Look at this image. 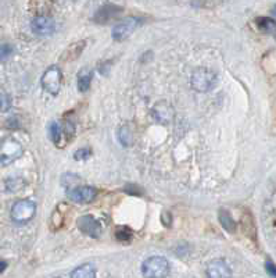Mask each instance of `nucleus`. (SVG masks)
I'll use <instances>...</instances> for the list:
<instances>
[{
	"instance_id": "aec40b11",
	"label": "nucleus",
	"mask_w": 276,
	"mask_h": 278,
	"mask_svg": "<svg viewBox=\"0 0 276 278\" xmlns=\"http://www.w3.org/2000/svg\"><path fill=\"white\" fill-rule=\"evenodd\" d=\"M21 187V178H10V180H7V182H6V189H7V192H17Z\"/></svg>"
},
{
	"instance_id": "5701e85b",
	"label": "nucleus",
	"mask_w": 276,
	"mask_h": 278,
	"mask_svg": "<svg viewBox=\"0 0 276 278\" xmlns=\"http://www.w3.org/2000/svg\"><path fill=\"white\" fill-rule=\"evenodd\" d=\"M91 155H92L91 149H88V148H82V149L75 152L74 157H75V160H86L88 157H91Z\"/></svg>"
},
{
	"instance_id": "a211bd4d",
	"label": "nucleus",
	"mask_w": 276,
	"mask_h": 278,
	"mask_svg": "<svg viewBox=\"0 0 276 278\" xmlns=\"http://www.w3.org/2000/svg\"><path fill=\"white\" fill-rule=\"evenodd\" d=\"M91 82H92V74L91 73H82L78 77V89L81 92H86L89 88H91Z\"/></svg>"
},
{
	"instance_id": "6ab92c4d",
	"label": "nucleus",
	"mask_w": 276,
	"mask_h": 278,
	"mask_svg": "<svg viewBox=\"0 0 276 278\" xmlns=\"http://www.w3.org/2000/svg\"><path fill=\"white\" fill-rule=\"evenodd\" d=\"M118 139H120V142H121V145H124V146H129V145L132 144V132H131V129H129L128 125L120 128Z\"/></svg>"
},
{
	"instance_id": "1a4fd4ad",
	"label": "nucleus",
	"mask_w": 276,
	"mask_h": 278,
	"mask_svg": "<svg viewBox=\"0 0 276 278\" xmlns=\"http://www.w3.org/2000/svg\"><path fill=\"white\" fill-rule=\"evenodd\" d=\"M78 228L82 234H85L92 238H97L101 234V225L100 223L92 217V216H82L78 219Z\"/></svg>"
},
{
	"instance_id": "a878e982",
	"label": "nucleus",
	"mask_w": 276,
	"mask_h": 278,
	"mask_svg": "<svg viewBox=\"0 0 276 278\" xmlns=\"http://www.w3.org/2000/svg\"><path fill=\"white\" fill-rule=\"evenodd\" d=\"M6 268H7V263H6V262H0V274L3 273Z\"/></svg>"
},
{
	"instance_id": "f3484780",
	"label": "nucleus",
	"mask_w": 276,
	"mask_h": 278,
	"mask_svg": "<svg viewBox=\"0 0 276 278\" xmlns=\"http://www.w3.org/2000/svg\"><path fill=\"white\" fill-rule=\"evenodd\" d=\"M49 135H50V139L53 141L54 144L57 145L61 139V135H63V128L59 123H50L49 125Z\"/></svg>"
},
{
	"instance_id": "7ed1b4c3",
	"label": "nucleus",
	"mask_w": 276,
	"mask_h": 278,
	"mask_svg": "<svg viewBox=\"0 0 276 278\" xmlns=\"http://www.w3.org/2000/svg\"><path fill=\"white\" fill-rule=\"evenodd\" d=\"M36 212V204L32 200H18L13 204L11 207V219L16 223H27L35 216Z\"/></svg>"
},
{
	"instance_id": "0eeeda50",
	"label": "nucleus",
	"mask_w": 276,
	"mask_h": 278,
	"mask_svg": "<svg viewBox=\"0 0 276 278\" xmlns=\"http://www.w3.org/2000/svg\"><path fill=\"white\" fill-rule=\"evenodd\" d=\"M67 196L75 203H91L92 200H95V198L97 196V189L93 187L69 188Z\"/></svg>"
},
{
	"instance_id": "bb28decb",
	"label": "nucleus",
	"mask_w": 276,
	"mask_h": 278,
	"mask_svg": "<svg viewBox=\"0 0 276 278\" xmlns=\"http://www.w3.org/2000/svg\"><path fill=\"white\" fill-rule=\"evenodd\" d=\"M272 13H273V16L276 17V6H275V7H273V10H272Z\"/></svg>"
},
{
	"instance_id": "39448f33",
	"label": "nucleus",
	"mask_w": 276,
	"mask_h": 278,
	"mask_svg": "<svg viewBox=\"0 0 276 278\" xmlns=\"http://www.w3.org/2000/svg\"><path fill=\"white\" fill-rule=\"evenodd\" d=\"M42 88L49 93L56 95L59 93L60 88H61V71L57 67H50L45 71L41 80Z\"/></svg>"
},
{
	"instance_id": "423d86ee",
	"label": "nucleus",
	"mask_w": 276,
	"mask_h": 278,
	"mask_svg": "<svg viewBox=\"0 0 276 278\" xmlns=\"http://www.w3.org/2000/svg\"><path fill=\"white\" fill-rule=\"evenodd\" d=\"M139 20L135 17H128L124 18L123 21L115 24V27L112 28V38L115 41H124L132 35V32L138 28Z\"/></svg>"
},
{
	"instance_id": "20e7f679",
	"label": "nucleus",
	"mask_w": 276,
	"mask_h": 278,
	"mask_svg": "<svg viewBox=\"0 0 276 278\" xmlns=\"http://www.w3.org/2000/svg\"><path fill=\"white\" fill-rule=\"evenodd\" d=\"M22 155V146L14 139H6L0 144V163L9 166Z\"/></svg>"
},
{
	"instance_id": "ddd939ff",
	"label": "nucleus",
	"mask_w": 276,
	"mask_h": 278,
	"mask_svg": "<svg viewBox=\"0 0 276 278\" xmlns=\"http://www.w3.org/2000/svg\"><path fill=\"white\" fill-rule=\"evenodd\" d=\"M96 275L95 267L89 264V263H85L82 264L78 268H75L74 271L71 273V277L72 278H93Z\"/></svg>"
},
{
	"instance_id": "dca6fc26",
	"label": "nucleus",
	"mask_w": 276,
	"mask_h": 278,
	"mask_svg": "<svg viewBox=\"0 0 276 278\" xmlns=\"http://www.w3.org/2000/svg\"><path fill=\"white\" fill-rule=\"evenodd\" d=\"M219 221H221V225L228 232H234L236 231V223H234L233 217L226 210H221L219 212Z\"/></svg>"
},
{
	"instance_id": "f8f14e48",
	"label": "nucleus",
	"mask_w": 276,
	"mask_h": 278,
	"mask_svg": "<svg viewBox=\"0 0 276 278\" xmlns=\"http://www.w3.org/2000/svg\"><path fill=\"white\" fill-rule=\"evenodd\" d=\"M121 10L120 7H115V6H106V7H103L100 10L97 11V14L95 17V21L97 22H106L108 21L110 18H114V17L117 16L118 11Z\"/></svg>"
},
{
	"instance_id": "4468645a",
	"label": "nucleus",
	"mask_w": 276,
	"mask_h": 278,
	"mask_svg": "<svg viewBox=\"0 0 276 278\" xmlns=\"http://www.w3.org/2000/svg\"><path fill=\"white\" fill-rule=\"evenodd\" d=\"M85 48V42L81 41V42L72 43L71 46H68V49L65 50V54L63 56L64 61H71V60H75L81 54V52Z\"/></svg>"
},
{
	"instance_id": "b1692460",
	"label": "nucleus",
	"mask_w": 276,
	"mask_h": 278,
	"mask_svg": "<svg viewBox=\"0 0 276 278\" xmlns=\"http://www.w3.org/2000/svg\"><path fill=\"white\" fill-rule=\"evenodd\" d=\"M265 267H266V271H268V274H269V275H272V277H276V264L275 263L266 262Z\"/></svg>"
},
{
	"instance_id": "393cba45",
	"label": "nucleus",
	"mask_w": 276,
	"mask_h": 278,
	"mask_svg": "<svg viewBox=\"0 0 276 278\" xmlns=\"http://www.w3.org/2000/svg\"><path fill=\"white\" fill-rule=\"evenodd\" d=\"M127 230H118L117 231V238L120 239V241H127V239H129L131 238V232L128 231V232H125Z\"/></svg>"
},
{
	"instance_id": "2eb2a0df",
	"label": "nucleus",
	"mask_w": 276,
	"mask_h": 278,
	"mask_svg": "<svg viewBox=\"0 0 276 278\" xmlns=\"http://www.w3.org/2000/svg\"><path fill=\"white\" fill-rule=\"evenodd\" d=\"M257 27L260 28V31L265 33L276 32V21L269 17H260L257 18Z\"/></svg>"
},
{
	"instance_id": "9d476101",
	"label": "nucleus",
	"mask_w": 276,
	"mask_h": 278,
	"mask_svg": "<svg viewBox=\"0 0 276 278\" xmlns=\"http://www.w3.org/2000/svg\"><path fill=\"white\" fill-rule=\"evenodd\" d=\"M207 275L210 278H228L232 275V271L223 260H214L208 264Z\"/></svg>"
},
{
	"instance_id": "412c9836",
	"label": "nucleus",
	"mask_w": 276,
	"mask_h": 278,
	"mask_svg": "<svg viewBox=\"0 0 276 278\" xmlns=\"http://www.w3.org/2000/svg\"><path fill=\"white\" fill-rule=\"evenodd\" d=\"M13 46L10 45H0V64L6 61L13 54Z\"/></svg>"
},
{
	"instance_id": "f257e3e1",
	"label": "nucleus",
	"mask_w": 276,
	"mask_h": 278,
	"mask_svg": "<svg viewBox=\"0 0 276 278\" xmlns=\"http://www.w3.org/2000/svg\"><path fill=\"white\" fill-rule=\"evenodd\" d=\"M144 277L163 278L170 273V263L163 256H151L142 264Z\"/></svg>"
},
{
	"instance_id": "6e6552de",
	"label": "nucleus",
	"mask_w": 276,
	"mask_h": 278,
	"mask_svg": "<svg viewBox=\"0 0 276 278\" xmlns=\"http://www.w3.org/2000/svg\"><path fill=\"white\" fill-rule=\"evenodd\" d=\"M31 29L39 37H50L56 31V24L50 17L39 16L32 20Z\"/></svg>"
},
{
	"instance_id": "f03ea898",
	"label": "nucleus",
	"mask_w": 276,
	"mask_h": 278,
	"mask_svg": "<svg viewBox=\"0 0 276 278\" xmlns=\"http://www.w3.org/2000/svg\"><path fill=\"white\" fill-rule=\"evenodd\" d=\"M217 74L208 68H197L191 74V86L197 92H208L217 85Z\"/></svg>"
},
{
	"instance_id": "4be33fe9",
	"label": "nucleus",
	"mask_w": 276,
	"mask_h": 278,
	"mask_svg": "<svg viewBox=\"0 0 276 278\" xmlns=\"http://www.w3.org/2000/svg\"><path fill=\"white\" fill-rule=\"evenodd\" d=\"M11 97L6 93H0V112L6 113L10 110Z\"/></svg>"
},
{
	"instance_id": "9b49d317",
	"label": "nucleus",
	"mask_w": 276,
	"mask_h": 278,
	"mask_svg": "<svg viewBox=\"0 0 276 278\" xmlns=\"http://www.w3.org/2000/svg\"><path fill=\"white\" fill-rule=\"evenodd\" d=\"M153 117L160 124H168L174 117V110L168 103L161 102L153 107Z\"/></svg>"
}]
</instances>
